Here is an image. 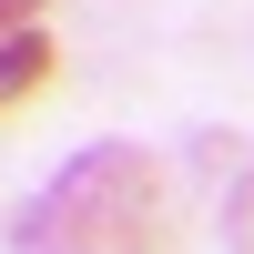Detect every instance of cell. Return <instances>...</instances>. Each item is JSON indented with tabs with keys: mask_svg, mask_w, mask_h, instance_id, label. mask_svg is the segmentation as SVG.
I'll use <instances>...</instances> for the list:
<instances>
[{
	"mask_svg": "<svg viewBox=\"0 0 254 254\" xmlns=\"http://www.w3.org/2000/svg\"><path fill=\"white\" fill-rule=\"evenodd\" d=\"M163 244V173L142 142H92L61 163V183L31 214V254H153Z\"/></svg>",
	"mask_w": 254,
	"mask_h": 254,
	"instance_id": "obj_1",
	"label": "cell"
},
{
	"mask_svg": "<svg viewBox=\"0 0 254 254\" xmlns=\"http://www.w3.org/2000/svg\"><path fill=\"white\" fill-rule=\"evenodd\" d=\"M51 61H61V51L31 31V20H20V31H0V112H20V102L41 92V81H51Z\"/></svg>",
	"mask_w": 254,
	"mask_h": 254,
	"instance_id": "obj_2",
	"label": "cell"
},
{
	"mask_svg": "<svg viewBox=\"0 0 254 254\" xmlns=\"http://www.w3.org/2000/svg\"><path fill=\"white\" fill-rule=\"evenodd\" d=\"M224 234H234V254H254V173L234 183V203H224Z\"/></svg>",
	"mask_w": 254,
	"mask_h": 254,
	"instance_id": "obj_3",
	"label": "cell"
},
{
	"mask_svg": "<svg viewBox=\"0 0 254 254\" xmlns=\"http://www.w3.org/2000/svg\"><path fill=\"white\" fill-rule=\"evenodd\" d=\"M20 20H41V0H0V31H20Z\"/></svg>",
	"mask_w": 254,
	"mask_h": 254,
	"instance_id": "obj_4",
	"label": "cell"
}]
</instances>
